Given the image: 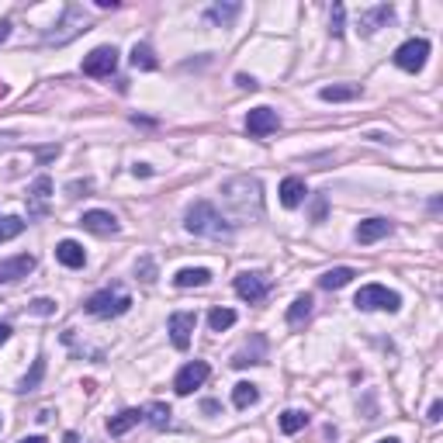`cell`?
<instances>
[{"label":"cell","mask_w":443,"mask_h":443,"mask_svg":"<svg viewBox=\"0 0 443 443\" xmlns=\"http://www.w3.org/2000/svg\"><path fill=\"white\" fill-rule=\"evenodd\" d=\"M183 229L191 235H205V239H233V225L218 215L211 201H194L183 211Z\"/></svg>","instance_id":"6da1fadb"},{"label":"cell","mask_w":443,"mask_h":443,"mask_svg":"<svg viewBox=\"0 0 443 443\" xmlns=\"http://www.w3.org/2000/svg\"><path fill=\"white\" fill-rule=\"evenodd\" d=\"M222 194L239 215H250V201H253V208H260V183L253 177H235L222 187Z\"/></svg>","instance_id":"7a4b0ae2"},{"label":"cell","mask_w":443,"mask_h":443,"mask_svg":"<svg viewBox=\"0 0 443 443\" xmlns=\"http://www.w3.org/2000/svg\"><path fill=\"white\" fill-rule=\"evenodd\" d=\"M90 315H97V319H114V315H125L132 309V298L125 291H97V294H90L87 298V305H83Z\"/></svg>","instance_id":"3957f363"},{"label":"cell","mask_w":443,"mask_h":443,"mask_svg":"<svg viewBox=\"0 0 443 443\" xmlns=\"http://www.w3.org/2000/svg\"><path fill=\"white\" fill-rule=\"evenodd\" d=\"M353 305H357V309H364V312H374V309H385V312H398L402 298H398L395 291H388L385 284H364L361 291H357Z\"/></svg>","instance_id":"277c9868"},{"label":"cell","mask_w":443,"mask_h":443,"mask_svg":"<svg viewBox=\"0 0 443 443\" xmlns=\"http://www.w3.org/2000/svg\"><path fill=\"white\" fill-rule=\"evenodd\" d=\"M426 55H429V42L426 38H409L405 46L395 49V66L405 70V73H419L426 66Z\"/></svg>","instance_id":"5b68a950"},{"label":"cell","mask_w":443,"mask_h":443,"mask_svg":"<svg viewBox=\"0 0 443 443\" xmlns=\"http://www.w3.org/2000/svg\"><path fill=\"white\" fill-rule=\"evenodd\" d=\"M114 66H118L114 46H97L90 55H83V77H111Z\"/></svg>","instance_id":"8992f818"},{"label":"cell","mask_w":443,"mask_h":443,"mask_svg":"<svg viewBox=\"0 0 443 443\" xmlns=\"http://www.w3.org/2000/svg\"><path fill=\"white\" fill-rule=\"evenodd\" d=\"M211 367L205 364V361H191V364L181 367V374L174 378V388H177V395H191L194 388H201L205 381H208Z\"/></svg>","instance_id":"52a82bcc"},{"label":"cell","mask_w":443,"mask_h":443,"mask_svg":"<svg viewBox=\"0 0 443 443\" xmlns=\"http://www.w3.org/2000/svg\"><path fill=\"white\" fill-rule=\"evenodd\" d=\"M277 129H281V118H277V111H270V107H253V111L246 114V132H250L253 139H267V135H274Z\"/></svg>","instance_id":"ba28073f"},{"label":"cell","mask_w":443,"mask_h":443,"mask_svg":"<svg viewBox=\"0 0 443 443\" xmlns=\"http://www.w3.org/2000/svg\"><path fill=\"white\" fill-rule=\"evenodd\" d=\"M267 291H270V284H267V277L263 274H239L235 277V294L242 298V301H250V305H257V301H263L267 298Z\"/></svg>","instance_id":"9c48e42d"},{"label":"cell","mask_w":443,"mask_h":443,"mask_svg":"<svg viewBox=\"0 0 443 443\" xmlns=\"http://www.w3.org/2000/svg\"><path fill=\"white\" fill-rule=\"evenodd\" d=\"M194 326H198V315L194 312H174L170 315L166 329H170V339H174L177 350H187V346H191V333H194Z\"/></svg>","instance_id":"30bf717a"},{"label":"cell","mask_w":443,"mask_h":443,"mask_svg":"<svg viewBox=\"0 0 443 443\" xmlns=\"http://www.w3.org/2000/svg\"><path fill=\"white\" fill-rule=\"evenodd\" d=\"M80 225L87 229V233H94V235H114L122 225H118V218L111 215V211H101V208H94V211H83V218H80Z\"/></svg>","instance_id":"8fae6325"},{"label":"cell","mask_w":443,"mask_h":443,"mask_svg":"<svg viewBox=\"0 0 443 443\" xmlns=\"http://www.w3.org/2000/svg\"><path fill=\"white\" fill-rule=\"evenodd\" d=\"M35 270V257L21 253V257H11V260H0V284H14Z\"/></svg>","instance_id":"7c38bea8"},{"label":"cell","mask_w":443,"mask_h":443,"mask_svg":"<svg viewBox=\"0 0 443 443\" xmlns=\"http://www.w3.org/2000/svg\"><path fill=\"white\" fill-rule=\"evenodd\" d=\"M87 14H83V11H80L77 4H70V7H66V18H63V31H59V35H49V42H55V46H63V42H70V38H73V35H80V31H87Z\"/></svg>","instance_id":"4fadbf2b"},{"label":"cell","mask_w":443,"mask_h":443,"mask_svg":"<svg viewBox=\"0 0 443 443\" xmlns=\"http://www.w3.org/2000/svg\"><path fill=\"white\" fill-rule=\"evenodd\" d=\"M391 235V222L388 218H367L357 225V242L361 246H370V242H378V239H385Z\"/></svg>","instance_id":"5bb4252c"},{"label":"cell","mask_w":443,"mask_h":443,"mask_svg":"<svg viewBox=\"0 0 443 443\" xmlns=\"http://www.w3.org/2000/svg\"><path fill=\"white\" fill-rule=\"evenodd\" d=\"M55 260L63 263V267H70V270H77L87 263V253H83V246L73 242V239H63L59 246H55Z\"/></svg>","instance_id":"9a60e30c"},{"label":"cell","mask_w":443,"mask_h":443,"mask_svg":"<svg viewBox=\"0 0 443 443\" xmlns=\"http://www.w3.org/2000/svg\"><path fill=\"white\" fill-rule=\"evenodd\" d=\"M305 181L301 177H284V183H281V205L284 208H298L301 201H305Z\"/></svg>","instance_id":"2e32d148"},{"label":"cell","mask_w":443,"mask_h":443,"mask_svg":"<svg viewBox=\"0 0 443 443\" xmlns=\"http://www.w3.org/2000/svg\"><path fill=\"white\" fill-rule=\"evenodd\" d=\"M139 422H142V409H125V412L107 419V433L111 437H125L132 426H139Z\"/></svg>","instance_id":"e0dca14e"},{"label":"cell","mask_w":443,"mask_h":443,"mask_svg":"<svg viewBox=\"0 0 443 443\" xmlns=\"http://www.w3.org/2000/svg\"><path fill=\"white\" fill-rule=\"evenodd\" d=\"M395 18V11H391L388 4H381V7H374V11H367V14H361V31L364 35H374L378 28H385Z\"/></svg>","instance_id":"ac0fdd59"},{"label":"cell","mask_w":443,"mask_h":443,"mask_svg":"<svg viewBox=\"0 0 443 443\" xmlns=\"http://www.w3.org/2000/svg\"><path fill=\"white\" fill-rule=\"evenodd\" d=\"M174 284L177 287H205V284H211V270H205V267H183L181 274L174 277Z\"/></svg>","instance_id":"d6986e66"},{"label":"cell","mask_w":443,"mask_h":443,"mask_svg":"<svg viewBox=\"0 0 443 443\" xmlns=\"http://www.w3.org/2000/svg\"><path fill=\"white\" fill-rule=\"evenodd\" d=\"M239 11H242L239 4H215V7H208V11H205V18H208L211 25L229 28L235 18H239Z\"/></svg>","instance_id":"ffe728a7"},{"label":"cell","mask_w":443,"mask_h":443,"mask_svg":"<svg viewBox=\"0 0 443 443\" xmlns=\"http://www.w3.org/2000/svg\"><path fill=\"white\" fill-rule=\"evenodd\" d=\"M353 277H357V270H353V267H336V270H326V274L319 277V284L326 287V291H339V287L350 284Z\"/></svg>","instance_id":"44dd1931"},{"label":"cell","mask_w":443,"mask_h":443,"mask_svg":"<svg viewBox=\"0 0 443 443\" xmlns=\"http://www.w3.org/2000/svg\"><path fill=\"white\" fill-rule=\"evenodd\" d=\"M312 294H298L294 301H291V309H287V326H301L309 315H312Z\"/></svg>","instance_id":"7402d4cb"},{"label":"cell","mask_w":443,"mask_h":443,"mask_svg":"<svg viewBox=\"0 0 443 443\" xmlns=\"http://www.w3.org/2000/svg\"><path fill=\"white\" fill-rule=\"evenodd\" d=\"M257 398H260V391H257V385H250V381H239L233 388L235 409H250V405H257Z\"/></svg>","instance_id":"603a6c76"},{"label":"cell","mask_w":443,"mask_h":443,"mask_svg":"<svg viewBox=\"0 0 443 443\" xmlns=\"http://www.w3.org/2000/svg\"><path fill=\"white\" fill-rule=\"evenodd\" d=\"M132 66H135V70H156L159 59L146 42H139V46H132Z\"/></svg>","instance_id":"cb8c5ba5"},{"label":"cell","mask_w":443,"mask_h":443,"mask_svg":"<svg viewBox=\"0 0 443 443\" xmlns=\"http://www.w3.org/2000/svg\"><path fill=\"white\" fill-rule=\"evenodd\" d=\"M49 191H53V181L49 177H38V181L31 183V201H35V208H31V215H42L46 211V198H49Z\"/></svg>","instance_id":"d4e9b609"},{"label":"cell","mask_w":443,"mask_h":443,"mask_svg":"<svg viewBox=\"0 0 443 443\" xmlns=\"http://www.w3.org/2000/svg\"><path fill=\"white\" fill-rule=\"evenodd\" d=\"M142 419H146V422H153L156 429H166V426H170V405L153 402V405H146V409H142Z\"/></svg>","instance_id":"484cf974"},{"label":"cell","mask_w":443,"mask_h":443,"mask_svg":"<svg viewBox=\"0 0 443 443\" xmlns=\"http://www.w3.org/2000/svg\"><path fill=\"white\" fill-rule=\"evenodd\" d=\"M361 97V87H322V101H333V105H339V101H357Z\"/></svg>","instance_id":"4316f807"},{"label":"cell","mask_w":443,"mask_h":443,"mask_svg":"<svg viewBox=\"0 0 443 443\" xmlns=\"http://www.w3.org/2000/svg\"><path fill=\"white\" fill-rule=\"evenodd\" d=\"M208 326H211V333H222V329L235 326V312H233V309H211V312H208Z\"/></svg>","instance_id":"83f0119b"},{"label":"cell","mask_w":443,"mask_h":443,"mask_svg":"<svg viewBox=\"0 0 443 443\" xmlns=\"http://www.w3.org/2000/svg\"><path fill=\"white\" fill-rule=\"evenodd\" d=\"M21 233H25V218H18V215H4L0 218V242H7V239H14Z\"/></svg>","instance_id":"f1b7e54d"},{"label":"cell","mask_w":443,"mask_h":443,"mask_svg":"<svg viewBox=\"0 0 443 443\" xmlns=\"http://www.w3.org/2000/svg\"><path fill=\"white\" fill-rule=\"evenodd\" d=\"M305 422H309V416H305V412H298V409H287L284 416H281V429H284V433H298V429H305Z\"/></svg>","instance_id":"f546056e"},{"label":"cell","mask_w":443,"mask_h":443,"mask_svg":"<svg viewBox=\"0 0 443 443\" xmlns=\"http://www.w3.org/2000/svg\"><path fill=\"white\" fill-rule=\"evenodd\" d=\"M42 374H46V361H35V367H31V374H28L25 381H21V391H31V388H38V381H42Z\"/></svg>","instance_id":"4dcf8cb0"},{"label":"cell","mask_w":443,"mask_h":443,"mask_svg":"<svg viewBox=\"0 0 443 443\" xmlns=\"http://www.w3.org/2000/svg\"><path fill=\"white\" fill-rule=\"evenodd\" d=\"M135 274H139V277L149 284V281H156V263L149 260V257H142V260L135 263Z\"/></svg>","instance_id":"1f68e13d"},{"label":"cell","mask_w":443,"mask_h":443,"mask_svg":"<svg viewBox=\"0 0 443 443\" xmlns=\"http://www.w3.org/2000/svg\"><path fill=\"white\" fill-rule=\"evenodd\" d=\"M343 18H346L343 4H333V18H329V31L333 35H343Z\"/></svg>","instance_id":"d6a6232c"},{"label":"cell","mask_w":443,"mask_h":443,"mask_svg":"<svg viewBox=\"0 0 443 443\" xmlns=\"http://www.w3.org/2000/svg\"><path fill=\"white\" fill-rule=\"evenodd\" d=\"M31 312H35V315H53L55 312V301H49V298H38V301H31Z\"/></svg>","instance_id":"836d02e7"},{"label":"cell","mask_w":443,"mask_h":443,"mask_svg":"<svg viewBox=\"0 0 443 443\" xmlns=\"http://www.w3.org/2000/svg\"><path fill=\"white\" fill-rule=\"evenodd\" d=\"M312 222H326V198L322 194H315L312 201Z\"/></svg>","instance_id":"e575fe53"},{"label":"cell","mask_w":443,"mask_h":443,"mask_svg":"<svg viewBox=\"0 0 443 443\" xmlns=\"http://www.w3.org/2000/svg\"><path fill=\"white\" fill-rule=\"evenodd\" d=\"M235 83H239L242 90H257V80H253V77H246V73H239V77H235Z\"/></svg>","instance_id":"d590c367"},{"label":"cell","mask_w":443,"mask_h":443,"mask_svg":"<svg viewBox=\"0 0 443 443\" xmlns=\"http://www.w3.org/2000/svg\"><path fill=\"white\" fill-rule=\"evenodd\" d=\"M443 419V402H433L429 405V422H440Z\"/></svg>","instance_id":"8d00e7d4"},{"label":"cell","mask_w":443,"mask_h":443,"mask_svg":"<svg viewBox=\"0 0 443 443\" xmlns=\"http://www.w3.org/2000/svg\"><path fill=\"white\" fill-rule=\"evenodd\" d=\"M90 187H94V183H90V181H83V183H70V187H66V191H70V194H73V198H77L80 191H90Z\"/></svg>","instance_id":"74e56055"},{"label":"cell","mask_w":443,"mask_h":443,"mask_svg":"<svg viewBox=\"0 0 443 443\" xmlns=\"http://www.w3.org/2000/svg\"><path fill=\"white\" fill-rule=\"evenodd\" d=\"M132 174H135V177H149V174H153V166H146V163H139V166H132Z\"/></svg>","instance_id":"f35d334b"},{"label":"cell","mask_w":443,"mask_h":443,"mask_svg":"<svg viewBox=\"0 0 443 443\" xmlns=\"http://www.w3.org/2000/svg\"><path fill=\"white\" fill-rule=\"evenodd\" d=\"M11 333H14V329H11V326H7V322H0V346H4V343H7V339H11Z\"/></svg>","instance_id":"ab89813d"},{"label":"cell","mask_w":443,"mask_h":443,"mask_svg":"<svg viewBox=\"0 0 443 443\" xmlns=\"http://www.w3.org/2000/svg\"><path fill=\"white\" fill-rule=\"evenodd\" d=\"M97 7H101V11H107V7H111V11H114V7H118V0H97Z\"/></svg>","instance_id":"60d3db41"},{"label":"cell","mask_w":443,"mask_h":443,"mask_svg":"<svg viewBox=\"0 0 443 443\" xmlns=\"http://www.w3.org/2000/svg\"><path fill=\"white\" fill-rule=\"evenodd\" d=\"M7 35H11V21H0V42H4Z\"/></svg>","instance_id":"b9f144b4"},{"label":"cell","mask_w":443,"mask_h":443,"mask_svg":"<svg viewBox=\"0 0 443 443\" xmlns=\"http://www.w3.org/2000/svg\"><path fill=\"white\" fill-rule=\"evenodd\" d=\"M21 443H46V437H25Z\"/></svg>","instance_id":"7bdbcfd3"},{"label":"cell","mask_w":443,"mask_h":443,"mask_svg":"<svg viewBox=\"0 0 443 443\" xmlns=\"http://www.w3.org/2000/svg\"><path fill=\"white\" fill-rule=\"evenodd\" d=\"M66 443H77V433H66Z\"/></svg>","instance_id":"ee69618b"},{"label":"cell","mask_w":443,"mask_h":443,"mask_svg":"<svg viewBox=\"0 0 443 443\" xmlns=\"http://www.w3.org/2000/svg\"><path fill=\"white\" fill-rule=\"evenodd\" d=\"M378 443H398V440H395V437H388V440H378Z\"/></svg>","instance_id":"f6af8a7d"},{"label":"cell","mask_w":443,"mask_h":443,"mask_svg":"<svg viewBox=\"0 0 443 443\" xmlns=\"http://www.w3.org/2000/svg\"><path fill=\"white\" fill-rule=\"evenodd\" d=\"M0 426H4V419H0Z\"/></svg>","instance_id":"bcb514c9"}]
</instances>
